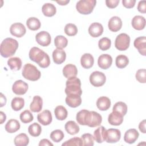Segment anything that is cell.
<instances>
[{"mask_svg":"<svg viewBox=\"0 0 146 146\" xmlns=\"http://www.w3.org/2000/svg\"><path fill=\"white\" fill-rule=\"evenodd\" d=\"M30 59L36 62L41 68H46L50 64V59L48 55L37 47H32L29 51Z\"/></svg>","mask_w":146,"mask_h":146,"instance_id":"6da1fadb","label":"cell"},{"mask_svg":"<svg viewBox=\"0 0 146 146\" xmlns=\"http://www.w3.org/2000/svg\"><path fill=\"white\" fill-rule=\"evenodd\" d=\"M18 47V42L12 38H5L1 43L0 52L2 56L9 58L13 56Z\"/></svg>","mask_w":146,"mask_h":146,"instance_id":"7a4b0ae2","label":"cell"},{"mask_svg":"<svg viewBox=\"0 0 146 146\" xmlns=\"http://www.w3.org/2000/svg\"><path fill=\"white\" fill-rule=\"evenodd\" d=\"M66 86L65 93L67 95H76L81 96L82 90L81 89V82L79 78L74 77L68 79Z\"/></svg>","mask_w":146,"mask_h":146,"instance_id":"3957f363","label":"cell"},{"mask_svg":"<svg viewBox=\"0 0 146 146\" xmlns=\"http://www.w3.org/2000/svg\"><path fill=\"white\" fill-rule=\"evenodd\" d=\"M22 75L26 79L30 81H36L40 78L41 73L35 66L27 63L23 67Z\"/></svg>","mask_w":146,"mask_h":146,"instance_id":"277c9868","label":"cell"},{"mask_svg":"<svg viewBox=\"0 0 146 146\" xmlns=\"http://www.w3.org/2000/svg\"><path fill=\"white\" fill-rule=\"evenodd\" d=\"M96 3L95 0H80L76 5L77 11L83 15L91 14Z\"/></svg>","mask_w":146,"mask_h":146,"instance_id":"5b68a950","label":"cell"},{"mask_svg":"<svg viewBox=\"0 0 146 146\" xmlns=\"http://www.w3.org/2000/svg\"><path fill=\"white\" fill-rule=\"evenodd\" d=\"M130 37L125 33H121L118 35L115 41V47L120 51H125L129 46Z\"/></svg>","mask_w":146,"mask_h":146,"instance_id":"8992f818","label":"cell"},{"mask_svg":"<svg viewBox=\"0 0 146 146\" xmlns=\"http://www.w3.org/2000/svg\"><path fill=\"white\" fill-rule=\"evenodd\" d=\"M102 121V117L99 113L95 111H88L87 116L86 124L90 127H96L100 125Z\"/></svg>","mask_w":146,"mask_h":146,"instance_id":"52a82bcc","label":"cell"},{"mask_svg":"<svg viewBox=\"0 0 146 146\" xmlns=\"http://www.w3.org/2000/svg\"><path fill=\"white\" fill-rule=\"evenodd\" d=\"M106 81V75L104 73L100 71H94L90 76V82L94 87H101L104 84Z\"/></svg>","mask_w":146,"mask_h":146,"instance_id":"ba28073f","label":"cell"},{"mask_svg":"<svg viewBox=\"0 0 146 146\" xmlns=\"http://www.w3.org/2000/svg\"><path fill=\"white\" fill-rule=\"evenodd\" d=\"M121 138V132L119 129L110 128L106 130L105 141L108 143H117Z\"/></svg>","mask_w":146,"mask_h":146,"instance_id":"9c48e42d","label":"cell"},{"mask_svg":"<svg viewBox=\"0 0 146 146\" xmlns=\"http://www.w3.org/2000/svg\"><path fill=\"white\" fill-rule=\"evenodd\" d=\"M35 40L36 42L42 46L45 47L48 46L51 41L50 34L45 31H42L35 35Z\"/></svg>","mask_w":146,"mask_h":146,"instance_id":"30bf717a","label":"cell"},{"mask_svg":"<svg viewBox=\"0 0 146 146\" xmlns=\"http://www.w3.org/2000/svg\"><path fill=\"white\" fill-rule=\"evenodd\" d=\"M10 32L12 35L18 38H21L26 34V30L22 23L17 22L11 25L10 27Z\"/></svg>","mask_w":146,"mask_h":146,"instance_id":"8fae6325","label":"cell"},{"mask_svg":"<svg viewBox=\"0 0 146 146\" xmlns=\"http://www.w3.org/2000/svg\"><path fill=\"white\" fill-rule=\"evenodd\" d=\"M28 90V84L22 80H16L12 87V90L14 94L18 95H24Z\"/></svg>","mask_w":146,"mask_h":146,"instance_id":"7c38bea8","label":"cell"},{"mask_svg":"<svg viewBox=\"0 0 146 146\" xmlns=\"http://www.w3.org/2000/svg\"><path fill=\"white\" fill-rule=\"evenodd\" d=\"M112 63V58L110 55L104 54L100 55L98 59L99 67L102 69H108L110 68Z\"/></svg>","mask_w":146,"mask_h":146,"instance_id":"4fadbf2b","label":"cell"},{"mask_svg":"<svg viewBox=\"0 0 146 146\" xmlns=\"http://www.w3.org/2000/svg\"><path fill=\"white\" fill-rule=\"evenodd\" d=\"M133 45L138 50L139 52L143 55H146V38L144 36H139L135 39Z\"/></svg>","mask_w":146,"mask_h":146,"instance_id":"5bb4252c","label":"cell"},{"mask_svg":"<svg viewBox=\"0 0 146 146\" xmlns=\"http://www.w3.org/2000/svg\"><path fill=\"white\" fill-rule=\"evenodd\" d=\"M38 121L43 125H48L51 122L52 117L51 112L48 110L43 111L37 116Z\"/></svg>","mask_w":146,"mask_h":146,"instance_id":"9a60e30c","label":"cell"},{"mask_svg":"<svg viewBox=\"0 0 146 146\" xmlns=\"http://www.w3.org/2000/svg\"><path fill=\"white\" fill-rule=\"evenodd\" d=\"M103 32V27L102 24L98 22H94L90 25L88 27L89 34L94 37L96 38L102 35Z\"/></svg>","mask_w":146,"mask_h":146,"instance_id":"2e32d148","label":"cell"},{"mask_svg":"<svg viewBox=\"0 0 146 146\" xmlns=\"http://www.w3.org/2000/svg\"><path fill=\"white\" fill-rule=\"evenodd\" d=\"M108 27L110 30L112 32H117L119 31L122 27L121 19L117 16L111 17L108 21Z\"/></svg>","mask_w":146,"mask_h":146,"instance_id":"e0dca14e","label":"cell"},{"mask_svg":"<svg viewBox=\"0 0 146 146\" xmlns=\"http://www.w3.org/2000/svg\"><path fill=\"white\" fill-rule=\"evenodd\" d=\"M139 136L138 131L135 128H131L127 130L124 136V140L128 144L134 143Z\"/></svg>","mask_w":146,"mask_h":146,"instance_id":"ac0fdd59","label":"cell"},{"mask_svg":"<svg viewBox=\"0 0 146 146\" xmlns=\"http://www.w3.org/2000/svg\"><path fill=\"white\" fill-rule=\"evenodd\" d=\"M123 115L117 111H112L108 117V123L112 125H119L123 121Z\"/></svg>","mask_w":146,"mask_h":146,"instance_id":"d6986e66","label":"cell"},{"mask_svg":"<svg viewBox=\"0 0 146 146\" xmlns=\"http://www.w3.org/2000/svg\"><path fill=\"white\" fill-rule=\"evenodd\" d=\"M66 58V54L63 49L56 48L52 52V59L55 63L60 64L63 63Z\"/></svg>","mask_w":146,"mask_h":146,"instance_id":"ffe728a7","label":"cell"},{"mask_svg":"<svg viewBox=\"0 0 146 146\" xmlns=\"http://www.w3.org/2000/svg\"><path fill=\"white\" fill-rule=\"evenodd\" d=\"M63 75L67 79L76 77L78 74L76 67L72 64H66L63 68Z\"/></svg>","mask_w":146,"mask_h":146,"instance_id":"44dd1931","label":"cell"},{"mask_svg":"<svg viewBox=\"0 0 146 146\" xmlns=\"http://www.w3.org/2000/svg\"><path fill=\"white\" fill-rule=\"evenodd\" d=\"M132 27L137 30H141L145 26V19L141 15L135 16L131 22Z\"/></svg>","mask_w":146,"mask_h":146,"instance_id":"7402d4cb","label":"cell"},{"mask_svg":"<svg viewBox=\"0 0 146 146\" xmlns=\"http://www.w3.org/2000/svg\"><path fill=\"white\" fill-rule=\"evenodd\" d=\"M80 63L82 66L86 69L92 67L94 63V59L93 56L89 53L84 54L80 58Z\"/></svg>","mask_w":146,"mask_h":146,"instance_id":"603a6c76","label":"cell"},{"mask_svg":"<svg viewBox=\"0 0 146 146\" xmlns=\"http://www.w3.org/2000/svg\"><path fill=\"white\" fill-rule=\"evenodd\" d=\"M43 106V100L39 96L36 95L33 97V101L30 105V110L33 112H39L41 111Z\"/></svg>","mask_w":146,"mask_h":146,"instance_id":"cb8c5ba5","label":"cell"},{"mask_svg":"<svg viewBox=\"0 0 146 146\" xmlns=\"http://www.w3.org/2000/svg\"><path fill=\"white\" fill-rule=\"evenodd\" d=\"M82 103L80 96L76 95H67L66 98V103L72 108H76L79 106Z\"/></svg>","mask_w":146,"mask_h":146,"instance_id":"d4e9b609","label":"cell"},{"mask_svg":"<svg viewBox=\"0 0 146 146\" xmlns=\"http://www.w3.org/2000/svg\"><path fill=\"white\" fill-rule=\"evenodd\" d=\"M96 106L100 111H106L111 106V100L106 96H101L96 101Z\"/></svg>","mask_w":146,"mask_h":146,"instance_id":"484cf974","label":"cell"},{"mask_svg":"<svg viewBox=\"0 0 146 146\" xmlns=\"http://www.w3.org/2000/svg\"><path fill=\"white\" fill-rule=\"evenodd\" d=\"M20 123L17 120L10 119L6 124L5 128L7 132L12 133L18 131L20 128Z\"/></svg>","mask_w":146,"mask_h":146,"instance_id":"4316f807","label":"cell"},{"mask_svg":"<svg viewBox=\"0 0 146 146\" xmlns=\"http://www.w3.org/2000/svg\"><path fill=\"white\" fill-rule=\"evenodd\" d=\"M106 129L103 126L98 127L94 132V139L98 143H102L105 141Z\"/></svg>","mask_w":146,"mask_h":146,"instance_id":"83f0119b","label":"cell"},{"mask_svg":"<svg viewBox=\"0 0 146 146\" xmlns=\"http://www.w3.org/2000/svg\"><path fill=\"white\" fill-rule=\"evenodd\" d=\"M42 11L43 15L46 17H50L54 16L56 12V7L52 3H44L42 7Z\"/></svg>","mask_w":146,"mask_h":146,"instance_id":"f1b7e54d","label":"cell"},{"mask_svg":"<svg viewBox=\"0 0 146 146\" xmlns=\"http://www.w3.org/2000/svg\"><path fill=\"white\" fill-rule=\"evenodd\" d=\"M66 132L71 135H74L79 132L80 128L74 121H68L64 125Z\"/></svg>","mask_w":146,"mask_h":146,"instance_id":"f546056e","label":"cell"},{"mask_svg":"<svg viewBox=\"0 0 146 146\" xmlns=\"http://www.w3.org/2000/svg\"><path fill=\"white\" fill-rule=\"evenodd\" d=\"M14 141L17 146H26L29 143V138L26 133H21L15 136Z\"/></svg>","mask_w":146,"mask_h":146,"instance_id":"4dcf8cb0","label":"cell"},{"mask_svg":"<svg viewBox=\"0 0 146 146\" xmlns=\"http://www.w3.org/2000/svg\"><path fill=\"white\" fill-rule=\"evenodd\" d=\"M7 65L13 71H18L22 67V60L18 57H13L7 60Z\"/></svg>","mask_w":146,"mask_h":146,"instance_id":"1f68e13d","label":"cell"},{"mask_svg":"<svg viewBox=\"0 0 146 146\" xmlns=\"http://www.w3.org/2000/svg\"><path fill=\"white\" fill-rule=\"evenodd\" d=\"M55 117L59 120H64L67 117V111L66 108L62 106H58L54 110Z\"/></svg>","mask_w":146,"mask_h":146,"instance_id":"d6a6232c","label":"cell"},{"mask_svg":"<svg viewBox=\"0 0 146 146\" xmlns=\"http://www.w3.org/2000/svg\"><path fill=\"white\" fill-rule=\"evenodd\" d=\"M26 25L30 30L35 31L40 29L41 23L38 18L35 17H30L26 21Z\"/></svg>","mask_w":146,"mask_h":146,"instance_id":"836d02e7","label":"cell"},{"mask_svg":"<svg viewBox=\"0 0 146 146\" xmlns=\"http://www.w3.org/2000/svg\"><path fill=\"white\" fill-rule=\"evenodd\" d=\"M25 105V100L22 98L15 97L14 98L11 103V108L14 111H18L21 110Z\"/></svg>","mask_w":146,"mask_h":146,"instance_id":"e575fe53","label":"cell"},{"mask_svg":"<svg viewBox=\"0 0 146 146\" xmlns=\"http://www.w3.org/2000/svg\"><path fill=\"white\" fill-rule=\"evenodd\" d=\"M28 132L29 134L33 137L39 136L42 132V127L36 123H34L30 125L28 128Z\"/></svg>","mask_w":146,"mask_h":146,"instance_id":"d590c367","label":"cell"},{"mask_svg":"<svg viewBox=\"0 0 146 146\" xmlns=\"http://www.w3.org/2000/svg\"><path fill=\"white\" fill-rule=\"evenodd\" d=\"M115 63L117 67L119 68H125L129 63L128 57L124 55H119L116 56Z\"/></svg>","mask_w":146,"mask_h":146,"instance_id":"8d00e7d4","label":"cell"},{"mask_svg":"<svg viewBox=\"0 0 146 146\" xmlns=\"http://www.w3.org/2000/svg\"><path fill=\"white\" fill-rule=\"evenodd\" d=\"M54 44L57 48L62 49L67 46L68 40L63 35H57L54 39Z\"/></svg>","mask_w":146,"mask_h":146,"instance_id":"74e56055","label":"cell"},{"mask_svg":"<svg viewBox=\"0 0 146 146\" xmlns=\"http://www.w3.org/2000/svg\"><path fill=\"white\" fill-rule=\"evenodd\" d=\"M112 111H117L124 116L127 112V106L123 102H118L113 106Z\"/></svg>","mask_w":146,"mask_h":146,"instance_id":"f35d334b","label":"cell"},{"mask_svg":"<svg viewBox=\"0 0 146 146\" xmlns=\"http://www.w3.org/2000/svg\"><path fill=\"white\" fill-rule=\"evenodd\" d=\"M88 111H89L87 110H82L77 113L76 119L78 123H79L80 125H86V121Z\"/></svg>","mask_w":146,"mask_h":146,"instance_id":"ab89813d","label":"cell"},{"mask_svg":"<svg viewBox=\"0 0 146 146\" xmlns=\"http://www.w3.org/2000/svg\"><path fill=\"white\" fill-rule=\"evenodd\" d=\"M20 120L23 123H29L32 121L34 117L31 112L29 110H25L21 112L19 116Z\"/></svg>","mask_w":146,"mask_h":146,"instance_id":"60d3db41","label":"cell"},{"mask_svg":"<svg viewBox=\"0 0 146 146\" xmlns=\"http://www.w3.org/2000/svg\"><path fill=\"white\" fill-rule=\"evenodd\" d=\"M64 136V133L60 129H55L52 131L50 133L51 139L55 143L60 141L63 139Z\"/></svg>","mask_w":146,"mask_h":146,"instance_id":"b9f144b4","label":"cell"},{"mask_svg":"<svg viewBox=\"0 0 146 146\" xmlns=\"http://www.w3.org/2000/svg\"><path fill=\"white\" fill-rule=\"evenodd\" d=\"M111 45V40L107 38L103 37L99 40L98 42V46L99 48L102 51H106L108 50Z\"/></svg>","mask_w":146,"mask_h":146,"instance_id":"7bdbcfd3","label":"cell"},{"mask_svg":"<svg viewBox=\"0 0 146 146\" xmlns=\"http://www.w3.org/2000/svg\"><path fill=\"white\" fill-rule=\"evenodd\" d=\"M64 32L68 36H74L78 33V28L73 23H68L64 27Z\"/></svg>","mask_w":146,"mask_h":146,"instance_id":"ee69618b","label":"cell"},{"mask_svg":"<svg viewBox=\"0 0 146 146\" xmlns=\"http://www.w3.org/2000/svg\"><path fill=\"white\" fill-rule=\"evenodd\" d=\"M81 139L83 141V145L92 146L94 144V136L89 133L83 134L81 136Z\"/></svg>","mask_w":146,"mask_h":146,"instance_id":"f6af8a7d","label":"cell"},{"mask_svg":"<svg viewBox=\"0 0 146 146\" xmlns=\"http://www.w3.org/2000/svg\"><path fill=\"white\" fill-rule=\"evenodd\" d=\"M62 146H70V145H83V141L81 138L75 137L66 141L62 144Z\"/></svg>","mask_w":146,"mask_h":146,"instance_id":"bcb514c9","label":"cell"},{"mask_svg":"<svg viewBox=\"0 0 146 146\" xmlns=\"http://www.w3.org/2000/svg\"><path fill=\"white\" fill-rule=\"evenodd\" d=\"M135 77L136 80L141 83H145L146 82V70L145 69H139L137 71Z\"/></svg>","mask_w":146,"mask_h":146,"instance_id":"7dc6e473","label":"cell"},{"mask_svg":"<svg viewBox=\"0 0 146 146\" xmlns=\"http://www.w3.org/2000/svg\"><path fill=\"white\" fill-rule=\"evenodd\" d=\"M119 2V0H106V4L108 7L110 9H113L117 6Z\"/></svg>","mask_w":146,"mask_h":146,"instance_id":"c3c4849f","label":"cell"},{"mask_svg":"<svg viewBox=\"0 0 146 146\" xmlns=\"http://www.w3.org/2000/svg\"><path fill=\"white\" fill-rule=\"evenodd\" d=\"M137 10L141 13H146V1H139L137 5Z\"/></svg>","mask_w":146,"mask_h":146,"instance_id":"681fc988","label":"cell"},{"mask_svg":"<svg viewBox=\"0 0 146 146\" xmlns=\"http://www.w3.org/2000/svg\"><path fill=\"white\" fill-rule=\"evenodd\" d=\"M136 3L135 0H123L122 3L123 5L128 9H131L134 7Z\"/></svg>","mask_w":146,"mask_h":146,"instance_id":"f907efd6","label":"cell"},{"mask_svg":"<svg viewBox=\"0 0 146 146\" xmlns=\"http://www.w3.org/2000/svg\"><path fill=\"white\" fill-rule=\"evenodd\" d=\"M45 145L52 146L53 144L51 143L48 139H43L40 141V142L39 143V146H45Z\"/></svg>","mask_w":146,"mask_h":146,"instance_id":"816d5d0a","label":"cell"},{"mask_svg":"<svg viewBox=\"0 0 146 146\" xmlns=\"http://www.w3.org/2000/svg\"><path fill=\"white\" fill-rule=\"evenodd\" d=\"M139 128L140 131L143 133H146V130H145V120H143L141 121L139 125Z\"/></svg>","mask_w":146,"mask_h":146,"instance_id":"f5cc1de1","label":"cell"},{"mask_svg":"<svg viewBox=\"0 0 146 146\" xmlns=\"http://www.w3.org/2000/svg\"><path fill=\"white\" fill-rule=\"evenodd\" d=\"M6 103V97L3 95L2 93H1V107H2L4 106Z\"/></svg>","mask_w":146,"mask_h":146,"instance_id":"db71d44e","label":"cell"},{"mask_svg":"<svg viewBox=\"0 0 146 146\" xmlns=\"http://www.w3.org/2000/svg\"><path fill=\"white\" fill-rule=\"evenodd\" d=\"M0 115H1V124H3L6 119V116L5 113L2 111L0 112Z\"/></svg>","mask_w":146,"mask_h":146,"instance_id":"11a10c76","label":"cell"},{"mask_svg":"<svg viewBox=\"0 0 146 146\" xmlns=\"http://www.w3.org/2000/svg\"><path fill=\"white\" fill-rule=\"evenodd\" d=\"M56 3L59 4L60 5L63 6V5H66L67 3L70 2L69 0H64V1H56Z\"/></svg>","mask_w":146,"mask_h":146,"instance_id":"9f6ffc18","label":"cell"}]
</instances>
